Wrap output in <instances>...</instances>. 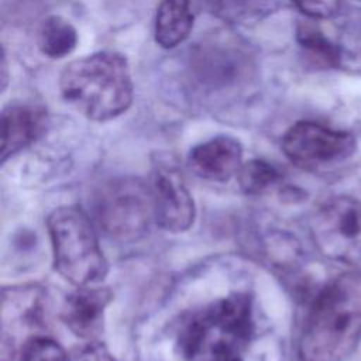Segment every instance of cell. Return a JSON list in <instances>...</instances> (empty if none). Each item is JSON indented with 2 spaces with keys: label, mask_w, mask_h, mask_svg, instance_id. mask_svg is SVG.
Wrapping results in <instances>:
<instances>
[{
  "label": "cell",
  "mask_w": 361,
  "mask_h": 361,
  "mask_svg": "<svg viewBox=\"0 0 361 361\" xmlns=\"http://www.w3.org/2000/svg\"><path fill=\"white\" fill-rule=\"evenodd\" d=\"M186 68L197 90L219 94L247 86L254 76L255 62L247 44L224 32L209 35L192 47Z\"/></svg>",
  "instance_id": "5"
},
{
  "label": "cell",
  "mask_w": 361,
  "mask_h": 361,
  "mask_svg": "<svg viewBox=\"0 0 361 361\" xmlns=\"http://www.w3.org/2000/svg\"><path fill=\"white\" fill-rule=\"evenodd\" d=\"M21 361H69V355L56 341L41 336L27 345Z\"/></svg>",
  "instance_id": "19"
},
{
  "label": "cell",
  "mask_w": 361,
  "mask_h": 361,
  "mask_svg": "<svg viewBox=\"0 0 361 361\" xmlns=\"http://www.w3.org/2000/svg\"><path fill=\"white\" fill-rule=\"evenodd\" d=\"M298 41L306 55L322 66H336L338 63V49L314 25L300 24L298 28Z\"/></svg>",
  "instance_id": "17"
},
{
  "label": "cell",
  "mask_w": 361,
  "mask_h": 361,
  "mask_svg": "<svg viewBox=\"0 0 361 361\" xmlns=\"http://www.w3.org/2000/svg\"><path fill=\"white\" fill-rule=\"evenodd\" d=\"M151 195L157 223L172 233L188 230L195 220V203L182 173L172 164L159 162L151 176Z\"/></svg>",
  "instance_id": "10"
},
{
  "label": "cell",
  "mask_w": 361,
  "mask_h": 361,
  "mask_svg": "<svg viewBox=\"0 0 361 361\" xmlns=\"http://www.w3.org/2000/svg\"><path fill=\"white\" fill-rule=\"evenodd\" d=\"M296 7L312 18H327L337 13L340 0H293Z\"/></svg>",
  "instance_id": "21"
},
{
  "label": "cell",
  "mask_w": 361,
  "mask_h": 361,
  "mask_svg": "<svg viewBox=\"0 0 361 361\" xmlns=\"http://www.w3.org/2000/svg\"><path fill=\"white\" fill-rule=\"evenodd\" d=\"M59 90L69 106L94 121L120 116L133 102L127 61L111 51L69 62L61 73Z\"/></svg>",
  "instance_id": "3"
},
{
  "label": "cell",
  "mask_w": 361,
  "mask_h": 361,
  "mask_svg": "<svg viewBox=\"0 0 361 361\" xmlns=\"http://www.w3.org/2000/svg\"><path fill=\"white\" fill-rule=\"evenodd\" d=\"M252 336V300L237 292L188 314L176 348L183 361H244Z\"/></svg>",
  "instance_id": "2"
},
{
  "label": "cell",
  "mask_w": 361,
  "mask_h": 361,
  "mask_svg": "<svg viewBox=\"0 0 361 361\" xmlns=\"http://www.w3.org/2000/svg\"><path fill=\"white\" fill-rule=\"evenodd\" d=\"M48 113L42 106L17 103L1 113V161L38 140L47 130Z\"/></svg>",
  "instance_id": "13"
},
{
  "label": "cell",
  "mask_w": 361,
  "mask_h": 361,
  "mask_svg": "<svg viewBox=\"0 0 361 361\" xmlns=\"http://www.w3.org/2000/svg\"><path fill=\"white\" fill-rule=\"evenodd\" d=\"M241 158L240 142L221 135L196 145L188 157V165L202 179L224 182L240 172Z\"/></svg>",
  "instance_id": "12"
},
{
  "label": "cell",
  "mask_w": 361,
  "mask_h": 361,
  "mask_svg": "<svg viewBox=\"0 0 361 361\" xmlns=\"http://www.w3.org/2000/svg\"><path fill=\"white\" fill-rule=\"evenodd\" d=\"M45 292L38 285H18L1 290V361H21L27 345L44 336Z\"/></svg>",
  "instance_id": "8"
},
{
  "label": "cell",
  "mask_w": 361,
  "mask_h": 361,
  "mask_svg": "<svg viewBox=\"0 0 361 361\" xmlns=\"http://www.w3.org/2000/svg\"><path fill=\"white\" fill-rule=\"evenodd\" d=\"M361 340V271L329 282L312 302L298 345L300 361H343Z\"/></svg>",
  "instance_id": "1"
},
{
  "label": "cell",
  "mask_w": 361,
  "mask_h": 361,
  "mask_svg": "<svg viewBox=\"0 0 361 361\" xmlns=\"http://www.w3.org/2000/svg\"><path fill=\"white\" fill-rule=\"evenodd\" d=\"M193 14L190 0H161L155 17V41L162 48H175L190 34Z\"/></svg>",
  "instance_id": "14"
},
{
  "label": "cell",
  "mask_w": 361,
  "mask_h": 361,
  "mask_svg": "<svg viewBox=\"0 0 361 361\" xmlns=\"http://www.w3.org/2000/svg\"><path fill=\"white\" fill-rule=\"evenodd\" d=\"M78 42L73 25L59 16L45 18L38 30V48L49 58H63L69 55Z\"/></svg>",
  "instance_id": "15"
},
{
  "label": "cell",
  "mask_w": 361,
  "mask_h": 361,
  "mask_svg": "<svg viewBox=\"0 0 361 361\" xmlns=\"http://www.w3.org/2000/svg\"><path fill=\"white\" fill-rule=\"evenodd\" d=\"M94 214L107 237L120 243L137 241L155 219L151 189L137 178L113 179L99 190Z\"/></svg>",
  "instance_id": "6"
},
{
  "label": "cell",
  "mask_w": 361,
  "mask_h": 361,
  "mask_svg": "<svg viewBox=\"0 0 361 361\" xmlns=\"http://www.w3.org/2000/svg\"><path fill=\"white\" fill-rule=\"evenodd\" d=\"M69 361H117L107 347L96 340L75 347L69 354Z\"/></svg>",
  "instance_id": "20"
},
{
  "label": "cell",
  "mask_w": 361,
  "mask_h": 361,
  "mask_svg": "<svg viewBox=\"0 0 361 361\" xmlns=\"http://www.w3.org/2000/svg\"><path fill=\"white\" fill-rule=\"evenodd\" d=\"M238 183L247 195H259L281 180V172L264 159H252L244 164L237 173Z\"/></svg>",
  "instance_id": "18"
},
{
  "label": "cell",
  "mask_w": 361,
  "mask_h": 361,
  "mask_svg": "<svg viewBox=\"0 0 361 361\" xmlns=\"http://www.w3.org/2000/svg\"><path fill=\"white\" fill-rule=\"evenodd\" d=\"M111 298L113 293L107 288H79L65 298L61 319L75 336L96 340L103 330L104 309Z\"/></svg>",
  "instance_id": "11"
},
{
  "label": "cell",
  "mask_w": 361,
  "mask_h": 361,
  "mask_svg": "<svg viewBox=\"0 0 361 361\" xmlns=\"http://www.w3.org/2000/svg\"><path fill=\"white\" fill-rule=\"evenodd\" d=\"M282 149L296 166L319 172L350 158L355 151V138L319 123L299 121L285 133Z\"/></svg>",
  "instance_id": "9"
},
{
  "label": "cell",
  "mask_w": 361,
  "mask_h": 361,
  "mask_svg": "<svg viewBox=\"0 0 361 361\" xmlns=\"http://www.w3.org/2000/svg\"><path fill=\"white\" fill-rule=\"evenodd\" d=\"M197 3L224 21L244 23L265 14L272 0H197Z\"/></svg>",
  "instance_id": "16"
},
{
  "label": "cell",
  "mask_w": 361,
  "mask_h": 361,
  "mask_svg": "<svg viewBox=\"0 0 361 361\" xmlns=\"http://www.w3.org/2000/svg\"><path fill=\"white\" fill-rule=\"evenodd\" d=\"M309 230L324 257L361 271V202L348 196L324 202L310 217Z\"/></svg>",
  "instance_id": "7"
},
{
  "label": "cell",
  "mask_w": 361,
  "mask_h": 361,
  "mask_svg": "<svg viewBox=\"0 0 361 361\" xmlns=\"http://www.w3.org/2000/svg\"><path fill=\"white\" fill-rule=\"evenodd\" d=\"M47 226L51 235L55 269L78 288L100 283L109 264L87 216L75 206L55 209Z\"/></svg>",
  "instance_id": "4"
}]
</instances>
